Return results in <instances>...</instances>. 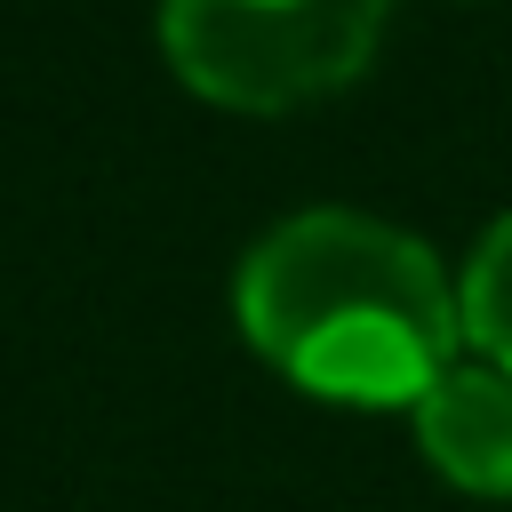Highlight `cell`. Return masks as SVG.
Here are the masks:
<instances>
[{
    "mask_svg": "<svg viewBox=\"0 0 512 512\" xmlns=\"http://www.w3.org/2000/svg\"><path fill=\"white\" fill-rule=\"evenodd\" d=\"M248 344L320 400L416 408L464 344V304L440 256L360 208L280 216L232 280Z\"/></svg>",
    "mask_w": 512,
    "mask_h": 512,
    "instance_id": "obj_1",
    "label": "cell"
},
{
    "mask_svg": "<svg viewBox=\"0 0 512 512\" xmlns=\"http://www.w3.org/2000/svg\"><path fill=\"white\" fill-rule=\"evenodd\" d=\"M392 0H160V48L184 88L232 112L312 104L376 56Z\"/></svg>",
    "mask_w": 512,
    "mask_h": 512,
    "instance_id": "obj_2",
    "label": "cell"
},
{
    "mask_svg": "<svg viewBox=\"0 0 512 512\" xmlns=\"http://www.w3.org/2000/svg\"><path fill=\"white\" fill-rule=\"evenodd\" d=\"M424 464L464 496H512V376L504 368H448L416 400Z\"/></svg>",
    "mask_w": 512,
    "mask_h": 512,
    "instance_id": "obj_3",
    "label": "cell"
},
{
    "mask_svg": "<svg viewBox=\"0 0 512 512\" xmlns=\"http://www.w3.org/2000/svg\"><path fill=\"white\" fill-rule=\"evenodd\" d=\"M456 304H464V344H480L488 368L512 376V208L480 232V248L456 280Z\"/></svg>",
    "mask_w": 512,
    "mask_h": 512,
    "instance_id": "obj_4",
    "label": "cell"
}]
</instances>
